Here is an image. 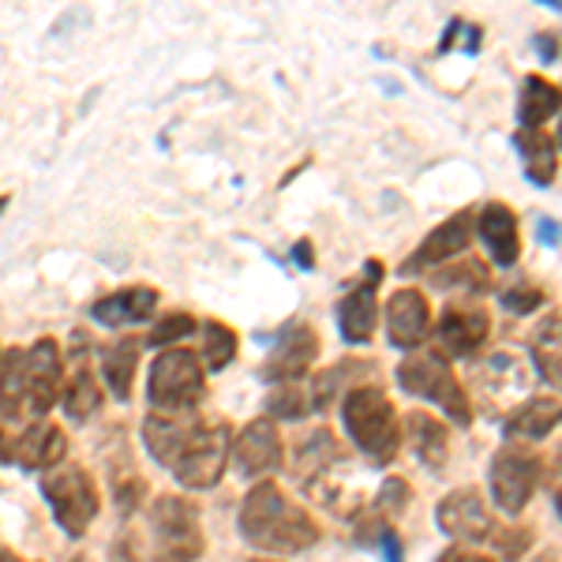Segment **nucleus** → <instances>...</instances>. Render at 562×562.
<instances>
[{"label":"nucleus","mask_w":562,"mask_h":562,"mask_svg":"<svg viewBox=\"0 0 562 562\" xmlns=\"http://www.w3.org/2000/svg\"><path fill=\"white\" fill-rule=\"evenodd\" d=\"M240 532L251 548L270 555H296L319 543V525L307 510L293 503L278 484H256L244 495Z\"/></svg>","instance_id":"1"},{"label":"nucleus","mask_w":562,"mask_h":562,"mask_svg":"<svg viewBox=\"0 0 562 562\" xmlns=\"http://www.w3.org/2000/svg\"><path fill=\"white\" fill-rule=\"evenodd\" d=\"M346 428L360 450L371 461H394L397 447H402V431H397V413L390 397L375 386H352L341 405Z\"/></svg>","instance_id":"2"},{"label":"nucleus","mask_w":562,"mask_h":562,"mask_svg":"<svg viewBox=\"0 0 562 562\" xmlns=\"http://www.w3.org/2000/svg\"><path fill=\"white\" fill-rule=\"evenodd\" d=\"M397 383H402V390H409L413 397L442 405V413H447L458 428L473 424V402H469L465 386L458 383V375L450 371V364L439 352H413V357H405L402 364H397Z\"/></svg>","instance_id":"3"},{"label":"nucleus","mask_w":562,"mask_h":562,"mask_svg":"<svg viewBox=\"0 0 562 562\" xmlns=\"http://www.w3.org/2000/svg\"><path fill=\"white\" fill-rule=\"evenodd\" d=\"M42 495L53 506V518H57V525L68 537H83L98 518V506H102L94 480L76 461H57V465L45 469Z\"/></svg>","instance_id":"4"},{"label":"nucleus","mask_w":562,"mask_h":562,"mask_svg":"<svg viewBox=\"0 0 562 562\" xmlns=\"http://www.w3.org/2000/svg\"><path fill=\"white\" fill-rule=\"evenodd\" d=\"M206 394V371L195 352L169 349L150 364L147 397L154 413H192Z\"/></svg>","instance_id":"5"},{"label":"nucleus","mask_w":562,"mask_h":562,"mask_svg":"<svg viewBox=\"0 0 562 562\" xmlns=\"http://www.w3.org/2000/svg\"><path fill=\"white\" fill-rule=\"evenodd\" d=\"M154 532V562H195L203 555V525L199 510L180 495L154 498L150 510Z\"/></svg>","instance_id":"6"},{"label":"nucleus","mask_w":562,"mask_h":562,"mask_svg":"<svg viewBox=\"0 0 562 562\" xmlns=\"http://www.w3.org/2000/svg\"><path fill=\"white\" fill-rule=\"evenodd\" d=\"M229 447L233 442H229V428H225V424L199 420L169 469H173V476L184 487L203 492V487H214L217 480H222L225 461H229Z\"/></svg>","instance_id":"7"},{"label":"nucleus","mask_w":562,"mask_h":562,"mask_svg":"<svg viewBox=\"0 0 562 562\" xmlns=\"http://www.w3.org/2000/svg\"><path fill=\"white\" fill-rule=\"evenodd\" d=\"M540 480V458L525 447H503L492 461V503L506 518H518L529 506Z\"/></svg>","instance_id":"8"},{"label":"nucleus","mask_w":562,"mask_h":562,"mask_svg":"<svg viewBox=\"0 0 562 562\" xmlns=\"http://www.w3.org/2000/svg\"><path fill=\"white\" fill-rule=\"evenodd\" d=\"M435 521H439V529L447 532V537H454L458 543L492 540V532H495V518L476 487H458V492H450L439 503V510H435Z\"/></svg>","instance_id":"9"},{"label":"nucleus","mask_w":562,"mask_h":562,"mask_svg":"<svg viewBox=\"0 0 562 562\" xmlns=\"http://www.w3.org/2000/svg\"><path fill=\"white\" fill-rule=\"evenodd\" d=\"M233 461H237L240 476H248V480L278 473L281 461H285V447H281L274 420H251L248 428L237 435V442H233Z\"/></svg>","instance_id":"10"},{"label":"nucleus","mask_w":562,"mask_h":562,"mask_svg":"<svg viewBox=\"0 0 562 562\" xmlns=\"http://www.w3.org/2000/svg\"><path fill=\"white\" fill-rule=\"evenodd\" d=\"M473 217H476L473 211H458L442 225H435L428 237H424L420 248L413 251V259L402 267L405 274H416V270H431V267H442V262L461 259V251H465L469 240H473Z\"/></svg>","instance_id":"11"},{"label":"nucleus","mask_w":562,"mask_h":562,"mask_svg":"<svg viewBox=\"0 0 562 562\" xmlns=\"http://www.w3.org/2000/svg\"><path fill=\"white\" fill-rule=\"evenodd\" d=\"M431 334V307L420 289H397L386 304V338L397 349H420Z\"/></svg>","instance_id":"12"},{"label":"nucleus","mask_w":562,"mask_h":562,"mask_svg":"<svg viewBox=\"0 0 562 562\" xmlns=\"http://www.w3.org/2000/svg\"><path fill=\"white\" fill-rule=\"evenodd\" d=\"M492 334V319L476 304H447L439 319V346L450 357H473Z\"/></svg>","instance_id":"13"},{"label":"nucleus","mask_w":562,"mask_h":562,"mask_svg":"<svg viewBox=\"0 0 562 562\" xmlns=\"http://www.w3.org/2000/svg\"><path fill=\"white\" fill-rule=\"evenodd\" d=\"M379 278H383V267L379 262H368V281L360 289H352L346 301L338 304V330L349 346H364L375 334V319H379V301H375V289Z\"/></svg>","instance_id":"14"},{"label":"nucleus","mask_w":562,"mask_h":562,"mask_svg":"<svg viewBox=\"0 0 562 562\" xmlns=\"http://www.w3.org/2000/svg\"><path fill=\"white\" fill-rule=\"evenodd\" d=\"M473 233L480 244L487 248L495 267H514L521 256V237H518V214L506 203H487L484 211L476 214Z\"/></svg>","instance_id":"15"},{"label":"nucleus","mask_w":562,"mask_h":562,"mask_svg":"<svg viewBox=\"0 0 562 562\" xmlns=\"http://www.w3.org/2000/svg\"><path fill=\"white\" fill-rule=\"evenodd\" d=\"M319 357V338L307 323H293L281 330L274 352L267 360V379H278V383H289V379H301L312 360Z\"/></svg>","instance_id":"16"},{"label":"nucleus","mask_w":562,"mask_h":562,"mask_svg":"<svg viewBox=\"0 0 562 562\" xmlns=\"http://www.w3.org/2000/svg\"><path fill=\"white\" fill-rule=\"evenodd\" d=\"M68 439L57 424H26L20 428V435L8 447V461H20L23 469H49L57 461H65Z\"/></svg>","instance_id":"17"},{"label":"nucleus","mask_w":562,"mask_h":562,"mask_svg":"<svg viewBox=\"0 0 562 562\" xmlns=\"http://www.w3.org/2000/svg\"><path fill=\"white\" fill-rule=\"evenodd\" d=\"M195 424H199L195 413H154V416H147V424H143V442H147L150 458L166 469L173 465L180 447H184V439L192 435Z\"/></svg>","instance_id":"18"},{"label":"nucleus","mask_w":562,"mask_h":562,"mask_svg":"<svg viewBox=\"0 0 562 562\" xmlns=\"http://www.w3.org/2000/svg\"><path fill=\"white\" fill-rule=\"evenodd\" d=\"M158 307V293L154 289H121V293L102 296L94 307H90V319L102 326H132V323H147Z\"/></svg>","instance_id":"19"},{"label":"nucleus","mask_w":562,"mask_h":562,"mask_svg":"<svg viewBox=\"0 0 562 562\" xmlns=\"http://www.w3.org/2000/svg\"><path fill=\"white\" fill-rule=\"evenodd\" d=\"M514 147H518L525 177H529L532 184L548 188L551 180L559 177V139L555 135H548L543 128H518L514 132Z\"/></svg>","instance_id":"20"},{"label":"nucleus","mask_w":562,"mask_h":562,"mask_svg":"<svg viewBox=\"0 0 562 562\" xmlns=\"http://www.w3.org/2000/svg\"><path fill=\"white\" fill-rule=\"evenodd\" d=\"M562 109V87L551 83L548 76H529L518 94V124L521 128H543Z\"/></svg>","instance_id":"21"},{"label":"nucleus","mask_w":562,"mask_h":562,"mask_svg":"<svg viewBox=\"0 0 562 562\" xmlns=\"http://www.w3.org/2000/svg\"><path fill=\"white\" fill-rule=\"evenodd\" d=\"M559 424H562V402L543 394V397L525 402L518 413H510L506 435H514V439H543V435H551Z\"/></svg>","instance_id":"22"},{"label":"nucleus","mask_w":562,"mask_h":562,"mask_svg":"<svg viewBox=\"0 0 562 562\" xmlns=\"http://www.w3.org/2000/svg\"><path fill=\"white\" fill-rule=\"evenodd\" d=\"M532 360H537L540 379L562 390V312H551L537 330H532Z\"/></svg>","instance_id":"23"},{"label":"nucleus","mask_w":562,"mask_h":562,"mask_svg":"<svg viewBox=\"0 0 562 562\" xmlns=\"http://www.w3.org/2000/svg\"><path fill=\"white\" fill-rule=\"evenodd\" d=\"M139 352H143V338H121L102 352L105 386L113 390L121 402L132 397V379H135V368H139Z\"/></svg>","instance_id":"24"},{"label":"nucleus","mask_w":562,"mask_h":562,"mask_svg":"<svg viewBox=\"0 0 562 562\" xmlns=\"http://www.w3.org/2000/svg\"><path fill=\"white\" fill-rule=\"evenodd\" d=\"M405 435H409L413 450L420 461H428L431 469L442 465V458H447V447H450V431L447 424H439L431 413H409L405 416Z\"/></svg>","instance_id":"25"},{"label":"nucleus","mask_w":562,"mask_h":562,"mask_svg":"<svg viewBox=\"0 0 562 562\" xmlns=\"http://www.w3.org/2000/svg\"><path fill=\"white\" fill-rule=\"evenodd\" d=\"M60 405H65V413L71 416V420H90V416L102 409V386H98L94 371H90L87 364H79L68 375L65 394H60Z\"/></svg>","instance_id":"26"},{"label":"nucleus","mask_w":562,"mask_h":562,"mask_svg":"<svg viewBox=\"0 0 562 562\" xmlns=\"http://www.w3.org/2000/svg\"><path fill=\"white\" fill-rule=\"evenodd\" d=\"M435 285L439 289H473V293H484V289H492V270L484 267L480 259H465V262H454V267L447 270H435Z\"/></svg>","instance_id":"27"},{"label":"nucleus","mask_w":562,"mask_h":562,"mask_svg":"<svg viewBox=\"0 0 562 562\" xmlns=\"http://www.w3.org/2000/svg\"><path fill=\"white\" fill-rule=\"evenodd\" d=\"M267 409H270V416H278V420H301V416H307V409H315V405H312V394L301 390L296 379H289V383H278V390L267 402Z\"/></svg>","instance_id":"28"},{"label":"nucleus","mask_w":562,"mask_h":562,"mask_svg":"<svg viewBox=\"0 0 562 562\" xmlns=\"http://www.w3.org/2000/svg\"><path fill=\"white\" fill-rule=\"evenodd\" d=\"M237 357V334L229 330L225 323H206V341H203V360L211 371H222L233 364Z\"/></svg>","instance_id":"29"},{"label":"nucleus","mask_w":562,"mask_h":562,"mask_svg":"<svg viewBox=\"0 0 562 562\" xmlns=\"http://www.w3.org/2000/svg\"><path fill=\"white\" fill-rule=\"evenodd\" d=\"M195 330V319L188 312H169V315H161L158 323L150 326V338H143L147 346H173V341L180 338H188V334Z\"/></svg>","instance_id":"30"},{"label":"nucleus","mask_w":562,"mask_h":562,"mask_svg":"<svg viewBox=\"0 0 562 562\" xmlns=\"http://www.w3.org/2000/svg\"><path fill=\"white\" fill-rule=\"evenodd\" d=\"M405 503H409V484H405L402 476H390L383 487H379V521H394L397 514L405 510Z\"/></svg>","instance_id":"31"},{"label":"nucleus","mask_w":562,"mask_h":562,"mask_svg":"<svg viewBox=\"0 0 562 562\" xmlns=\"http://www.w3.org/2000/svg\"><path fill=\"white\" fill-rule=\"evenodd\" d=\"M492 540H495V548L503 551V559L506 562H518L525 551H529V543H532V529H525V525L518 521H510L503 532H492Z\"/></svg>","instance_id":"32"},{"label":"nucleus","mask_w":562,"mask_h":562,"mask_svg":"<svg viewBox=\"0 0 562 562\" xmlns=\"http://www.w3.org/2000/svg\"><path fill=\"white\" fill-rule=\"evenodd\" d=\"M503 304L510 307L514 315H529V312H537V307L543 304V289H540V285H532L529 278H525V281H514V285L503 293Z\"/></svg>","instance_id":"33"},{"label":"nucleus","mask_w":562,"mask_h":562,"mask_svg":"<svg viewBox=\"0 0 562 562\" xmlns=\"http://www.w3.org/2000/svg\"><path fill=\"white\" fill-rule=\"evenodd\" d=\"M439 562H495V559L484 555V551H476V548H469V543H458V548L442 551Z\"/></svg>","instance_id":"34"},{"label":"nucleus","mask_w":562,"mask_h":562,"mask_svg":"<svg viewBox=\"0 0 562 562\" xmlns=\"http://www.w3.org/2000/svg\"><path fill=\"white\" fill-rule=\"evenodd\" d=\"M537 49H540V57H543V60H555V57H559L555 34H540V38H537Z\"/></svg>","instance_id":"35"},{"label":"nucleus","mask_w":562,"mask_h":562,"mask_svg":"<svg viewBox=\"0 0 562 562\" xmlns=\"http://www.w3.org/2000/svg\"><path fill=\"white\" fill-rule=\"evenodd\" d=\"M383 543H386V562H402V548H397L394 529H383Z\"/></svg>","instance_id":"36"},{"label":"nucleus","mask_w":562,"mask_h":562,"mask_svg":"<svg viewBox=\"0 0 562 562\" xmlns=\"http://www.w3.org/2000/svg\"><path fill=\"white\" fill-rule=\"evenodd\" d=\"M537 233H540V240H548V244H555V240H559V229H555V225H551V217H543Z\"/></svg>","instance_id":"37"},{"label":"nucleus","mask_w":562,"mask_h":562,"mask_svg":"<svg viewBox=\"0 0 562 562\" xmlns=\"http://www.w3.org/2000/svg\"><path fill=\"white\" fill-rule=\"evenodd\" d=\"M293 259L296 262H304V267H312V244H296V248H293Z\"/></svg>","instance_id":"38"},{"label":"nucleus","mask_w":562,"mask_h":562,"mask_svg":"<svg viewBox=\"0 0 562 562\" xmlns=\"http://www.w3.org/2000/svg\"><path fill=\"white\" fill-rule=\"evenodd\" d=\"M0 562H26V559H20L15 551H8V548H0Z\"/></svg>","instance_id":"39"},{"label":"nucleus","mask_w":562,"mask_h":562,"mask_svg":"<svg viewBox=\"0 0 562 562\" xmlns=\"http://www.w3.org/2000/svg\"><path fill=\"white\" fill-rule=\"evenodd\" d=\"M537 4H548L551 12H562V0H537Z\"/></svg>","instance_id":"40"},{"label":"nucleus","mask_w":562,"mask_h":562,"mask_svg":"<svg viewBox=\"0 0 562 562\" xmlns=\"http://www.w3.org/2000/svg\"><path fill=\"white\" fill-rule=\"evenodd\" d=\"M555 506H559V514H562V487H559V495H555Z\"/></svg>","instance_id":"41"},{"label":"nucleus","mask_w":562,"mask_h":562,"mask_svg":"<svg viewBox=\"0 0 562 562\" xmlns=\"http://www.w3.org/2000/svg\"><path fill=\"white\" fill-rule=\"evenodd\" d=\"M555 469H559V473H562V450H559V458H555Z\"/></svg>","instance_id":"42"},{"label":"nucleus","mask_w":562,"mask_h":562,"mask_svg":"<svg viewBox=\"0 0 562 562\" xmlns=\"http://www.w3.org/2000/svg\"><path fill=\"white\" fill-rule=\"evenodd\" d=\"M251 562H274V559H251Z\"/></svg>","instance_id":"43"},{"label":"nucleus","mask_w":562,"mask_h":562,"mask_svg":"<svg viewBox=\"0 0 562 562\" xmlns=\"http://www.w3.org/2000/svg\"><path fill=\"white\" fill-rule=\"evenodd\" d=\"M559 143H562V124H559Z\"/></svg>","instance_id":"44"},{"label":"nucleus","mask_w":562,"mask_h":562,"mask_svg":"<svg viewBox=\"0 0 562 562\" xmlns=\"http://www.w3.org/2000/svg\"><path fill=\"white\" fill-rule=\"evenodd\" d=\"M0 211H4V199H0Z\"/></svg>","instance_id":"45"},{"label":"nucleus","mask_w":562,"mask_h":562,"mask_svg":"<svg viewBox=\"0 0 562 562\" xmlns=\"http://www.w3.org/2000/svg\"><path fill=\"white\" fill-rule=\"evenodd\" d=\"M76 562H83V559H76Z\"/></svg>","instance_id":"46"}]
</instances>
